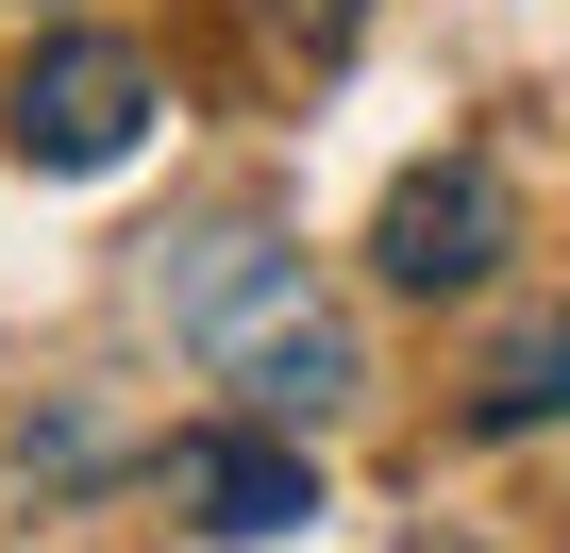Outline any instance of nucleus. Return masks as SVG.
I'll list each match as a JSON object with an SVG mask.
<instances>
[{
	"label": "nucleus",
	"mask_w": 570,
	"mask_h": 553,
	"mask_svg": "<svg viewBox=\"0 0 570 553\" xmlns=\"http://www.w3.org/2000/svg\"><path fill=\"white\" fill-rule=\"evenodd\" d=\"M0 135H18L35 168H118V151L151 135V51H118V34H51V51L18 68V101H0Z\"/></svg>",
	"instance_id": "f03ea898"
},
{
	"label": "nucleus",
	"mask_w": 570,
	"mask_h": 553,
	"mask_svg": "<svg viewBox=\"0 0 570 553\" xmlns=\"http://www.w3.org/2000/svg\"><path fill=\"white\" fill-rule=\"evenodd\" d=\"M168 520L218 536V553H252V536H285V520H320V470L285 453V436H185V453H168Z\"/></svg>",
	"instance_id": "20e7f679"
},
{
	"label": "nucleus",
	"mask_w": 570,
	"mask_h": 553,
	"mask_svg": "<svg viewBox=\"0 0 570 553\" xmlns=\"http://www.w3.org/2000/svg\"><path fill=\"white\" fill-rule=\"evenodd\" d=\"M553 403H570V319H520V336L487 353L470 419H487V436H520V419H553Z\"/></svg>",
	"instance_id": "39448f33"
},
{
	"label": "nucleus",
	"mask_w": 570,
	"mask_h": 553,
	"mask_svg": "<svg viewBox=\"0 0 570 553\" xmlns=\"http://www.w3.org/2000/svg\"><path fill=\"white\" fill-rule=\"evenodd\" d=\"M370 251H386V286H487V251H503V185L470 168V151H436V168H403L386 185V218H370Z\"/></svg>",
	"instance_id": "7ed1b4c3"
},
{
	"label": "nucleus",
	"mask_w": 570,
	"mask_h": 553,
	"mask_svg": "<svg viewBox=\"0 0 570 553\" xmlns=\"http://www.w3.org/2000/svg\"><path fill=\"white\" fill-rule=\"evenodd\" d=\"M168 319H185V353H202L235 403H268V419H336V403L370 386L353 319L303 286V251H268V235H202L185 286H168Z\"/></svg>",
	"instance_id": "f257e3e1"
}]
</instances>
